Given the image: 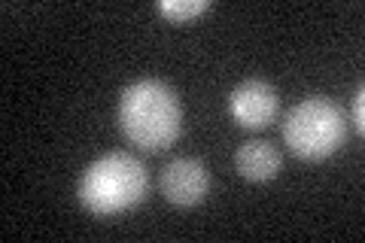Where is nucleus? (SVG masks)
Instances as JSON below:
<instances>
[{
  "label": "nucleus",
  "instance_id": "1",
  "mask_svg": "<svg viewBox=\"0 0 365 243\" xmlns=\"http://www.w3.org/2000/svg\"><path fill=\"white\" fill-rule=\"evenodd\" d=\"M119 128L143 152H165L182 134V103L162 79H137L119 98Z\"/></svg>",
  "mask_w": 365,
  "mask_h": 243
},
{
  "label": "nucleus",
  "instance_id": "2",
  "mask_svg": "<svg viewBox=\"0 0 365 243\" xmlns=\"http://www.w3.org/2000/svg\"><path fill=\"white\" fill-rule=\"evenodd\" d=\"M150 173L131 152H107L83 170L76 198L91 216H122L146 198Z\"/></svg>",
  "mask_w": 365,
  "mask_h": 243
},
{
  "label": "nucleus",
  "instance_id": "3",
  "mask_svg": "<svg viewBox=\"0 0 365 243\" xmlns=\"http://www.w3.org/2000/svg\"><path fill=\"white\" fill-rule=\"evenodd\" d=\"M347 140V122L335 100L304 98L283 119V143L302 161H326Z\"/></svg>",
  "mask_w": 365,
  "mask_h": 243
},
{
  "label": "nucleus",
  "instance_id": "4",
  "mask_svg": "<svg viewBox=\"0 0 365 243\" xmlns=\"http://www.w3.org/2000/svg\"><path fill=\"white\" fill-rule=\"evenodd\" d=\"M280 100L277 91L265 79H244L228 91V115L247 131H262L277 119Z\"/></svg>",
  "mask_w": 365,
  "mask_h": 243
},
{
  "label": "nucleus",
  "instance_id": "5",
  "mask_svg": "<svg viewBox=\"0 0 365 243\" xmlns=\"http://www.w3.org/2000/svg\"><path fill=\"white\" fill-rule=\"evenodd\" d=\"M210 173L198 158H174L162 170V195L174 207H195L207 198Z\"/></svg>",
  "mask_w": 365,
  "mask_h": 243
},
{
  "label": "nucleus",
  "instance_id": "6",
  "mask_svg": "<svg viewBox=\"0 0 365 243\" xmlns=\"http://www.w3.org/2000/svg\"><path fill=\"white\" fill-rule=\"evenodd\" d=\"M235 167L250 182H268L280 173V152L268 140H247L237 146Z\"/></svg>",
  "mask_w": 365,
  "mask_h": 243
},
{
  "label": "nucleus",
  "instance_id": "7",
  "mask_svg": "<svg viewBox=\"0 0 365 243\" xmlns=\"http://www.w3.org/2000/svg\"><path fill=\"white\" fill-rule=\"evenodd\" d=\"M210 6H213L210 0H158L155 4L158 16H165L168 21H174V25H186V21L210 13Z\"/></svg>",
  "mask_w": 365,
  "mask_h": 243
},
{
  "label": "nucleus",
  "instance_id": "8",
  "mask_svg": "<svg viewBox=\"0 0 365 243\" xmlns=\"http://www.w3.org/2000/svg\"><path fill=\"white\" fill-rule=\"evenodd\" d=\"M353 131L362 134L365 131V88L356 86L353 91Z\"/></svg>",
  "mask_w": 365,
  "mask_h": 243
}]
</instances>
